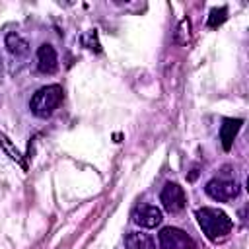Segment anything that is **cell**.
Segmentation results:
<instances>
[{
	"mask_svg": "<svg viewBox=\"0 0 249 249\" xmlns=\"http://www.w3.org/2000/svg\"><path fill=\"white\" fill-rule=\"evenodd\" d=\"M196 220H198V226L202 228L204 235L212 241H220V239L228 237V233L233 228L231 218L224 210H218V208H212V206L198 208L196 210Z\"/></svg>",
	"mask_w": 249,
	"mask_h": 249,
	"instance_id": "obj_1",
	"label": "cell"
},
{
	"mask_svg": "<svg viewBox=\"0 0 249 249\" xmlns=\"http://www.w3.org/2000/svg\"><path fill=\"white\" fill-rule=\"evenodd\" d=\"M0 74H2V56H0Z\"/></svg>",
	"mask_w": 249,
	"mask_h": 249,
	"instance_id": "obj_13",
	"label": "cell"
},
{
	"mask_svg": "<svg viewBox=\"0 0 249 249\" xmlns=\"http://www.w3.org/2000/svg\"><path fill=\"white\" fill-rule=\"evenodd\" d=\"M160 202H161V206H163L167 212H171V214L181 212V210L185 208V204H187L183 187H179L177 183H167V185L161 189V193H160Z\"/></svg>",
	"mask_w": 249,
	"mask_h": 249,
	"instance_id": "obj_5",
	"label": "cell"
},
{
	"mask_svg": "<svg viewBox=\"0 0 249 249\" xmlns=\"http://www.w3.org/2000/svg\"><path fill=\"white\" fill-rule=\"evenodd\" d=\"M228 18V8L222 6V8H212L210 10V16H208V27H218L220 23H224Z\"/></svg>",
	"mask_w": 249,
	"mask_h": 249,
	"instance_id": "obj_11",
	"label": "cell"
},
{
	"mask_svg": "<svg viewBox=\"0 0 249 249\" xmlns=\"http://www.w3.org/2000/svg\"><path fill=\"white\" fill-rule=\"evenodd\" d=\"M204 191L210 198L218 202H228L239 195V185L235 179H230V177H214L206 183Z\"/></svg>",
	"mask_w": 249,
	"mask_h": 249,
	"instance_id": "obj_3",
	"label": "cell"
},
{
	"mask_svg": "<svg viewBox=\"0 0 249 249\" xmlns=\"http://www.w3.org/2000/svg\"><path fill=\"white\" fill-rule=\"evenodd\" d=\"M161 220H163L161 210L152 204H142L132 212V222L140 228H156L161 224Z\"/></svg>",
	"mask_w": 249,
	"mask_h": 249,
	"instance_id": "obj_6",
	"label": "cell"
},
{
	"mask_svg": "<svg viewBox=\"0 0 249 249\" xmlns=\"http://www.w3.org/2000/svg\"><path fill=\"white\" fill-rule=\"evenodd\" d=\"M4 45H6V49L10 51V54H14V56H25V54L29 53V43H27L19 33H16V31L6 33Z\"/></svg>",
	"mask_w": 249,
	"mask_h": 249,
	"instance_id": "obj_10",
	"label": "cell"
},
{
	"mask_svg": "<svg viewBox=\"0 0 249 249\" xmlns=\"http://www.w3.org/2000/svg\"><path fill=\"white\" fill-rule=\"evenodd\" d=\"M37 68H39L43 74H53V72H56V68H58V56H56V51H54L53 45L43 43V45L37 49Z\"/></svg>",
	"mask_w": 249,
	"mask_h": 249,
	"instance_id": "obj_7",
	"label": "cell"
},
{
	"mask_svg": "<svg viewBox=\"0 0 249 249\" xmlns=\"http://www.w3.org/2000/svg\"><path fill=\"white\" fill-rule=\"evenodd\" d=\"M241 124H243L241 119H224L222 126H220V140H222V148L226 152L231 148V144H233V140H235Z\"/></svg>",
	"mask_w": 249,
	"mask_h": 249,
	"instance_id": "obj_8",
	"label": "cell"
},
{
	"mask_svg": "<svg viewBox=\"0 0 249 249\" xmlns=\"http://www.w3.org/2000/svg\"><path fill=\"white\" fill-rule=\"evenodd\" d=\"M124 245H126V249H158L154 237L144 233V231H130V233H126Z\"/></svg>",
	"mask_w": 249,
	"mask_h": 249,
	"instance_id": "obj_9",
	"label": "cell"
},
{
	"mask_svg": "<svg viewBox=\"0 0 249 249\" xmlns=\"http://www.w3.org/2000/svg\"><path fill=\"white\" fill-rule=\"evenodd\" d=\"M62 97H64V91L58 84L45 86V88H41L33 93V97L29 101L31 113L41 117V119H47L58 109V105L62 103Z\"/></svg>",
	"mask_w": 249,
	"mask_h": 249,
	"instance_id": "obj_2",
	"label": "cell"
},
{
	"mask_svg": "<svg viewBox=\"0 0 249 249\" xmlns=\"http://www.w3.org/2000/svg\"><path fill=\"white\" fill-rule=\"evenodd\" d=\"M158 243H160V249H196V243L189 233L171 226L163 228L158 233Z\"/></svg>",
	"mask_w": 249,
	"mask_h": 249,
	"instance_id": "obj_4",
	"label": "cell"
},
{
	"mask_svg": "<svg viewBox=\"0 0 249 249\" xmlns=\"http://www.w3.org/2000/svg\"><path fill=\"white\" fill-rule=\"evenodd\" d=\"M0 146H2V148L8 152V156H10L12 160H16L18 163H21V165H23V161H21V154L18 152V148H14V146H12V142H10V140H8V138H6L2 132H0Z\"/></svg>",
	"mask_w": 249,
	"mask_h": 249,
	"instance_id": "obj_12",
	"label": "cell"
}]
</instances>
